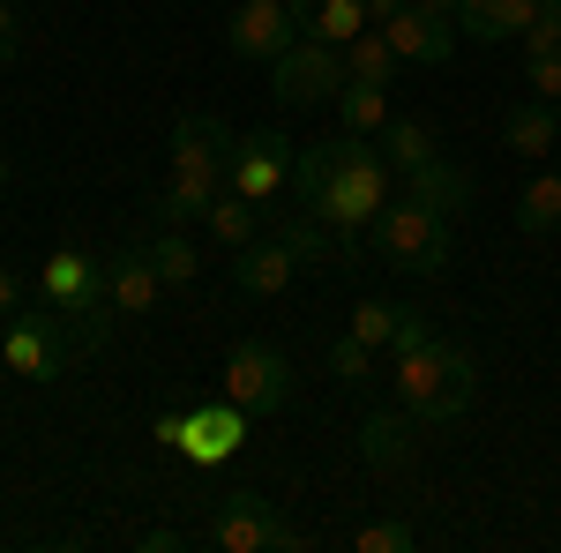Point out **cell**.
<instances>
[{"instance_id": "ac0fdd59", "label": "cell", "mask_w": 561, "mask_h": 553, "mask_svg": "<svg viewBox=\"0 0 561 553\" xmlns=\"http://www.w3.org/2000/svg\"><path fill=\"white\" fill-rule=\"evenodd\" d=\"M539 15V0H457V31L472 45H502L524 38V23Z\"/></svg>"}, {"instance_id": "6da1fadb", "label": "cell", "mask_w": 561, "mask_h": 553, "mask_svg": "<svg viewBox=\"0 0 561 553\" xmlns=\"http://www.w3.org/2000/svg\"><path fill=\"white\" fill-rule=\"evenodd\" d=\"M397 195V165L375 150V135H345L337 142H300V165H293V203L300 217H314L330 240H359L382 203Z\"/></svg>"}, {"instance_id": "4316f807", "label": "cell", "mask_w": 561, "mask_h": 553, "mask_svg": "<svg viewBox=\"0 0 561 553\" xmlns=\"http://www.w3.org/2000/svg\"><path fill=\"white\" fill-rule=\"evenodd\" d=\"M517 224L531 232V240L561 232V172H539V180H531V187L517 195Z\"/></svg>"}, {"instance_id": "8d00e7d4", "label": "cell", "mask_w": 561, "mask_h": 553, "mask_svg": "<svg viewBox=\"0 0 561 553\" xmlns=\"http://www.w3.org/2000/svg\"><path fill=\"white\" fill-rule=\"evenodd\" d=\"M8 187H15V165H8V158H0V203H8Z\"/></svg>"}, {"instance_id": "e0dca14e", "label": "cell", "mask_w": 561, "mask_h": 553, "mask_svg": "<svg viewBox=\"0 0 561 553\" xmlns=\"http://www.w3.org/2000/svg\"><path fill=\"white\" fill-rule=\"evenodd\" d=\"M397 187H404V195H420V203L442 210V217H465V210H472V172L457 165V158H427L420 172H404Z\"/></svg>"}, {"instance_id": "1f68e13d", "label": "cell", "mask_w": 561, "mask_h": 553, "mask_svg": "<svg viewBox=\"0 0 561 553\" xmlns=\"http://www.w3.org/2000/svg\"><path fill=\"white\" fill-rule=\"evenodd\" d=\"M15 53H23V15H15V8L0 0V68H8Z\"/></svg>"}, {"instance_id": "5bb4252c", "label": "cell", "mask_w": 561, "mask_h": 553, "mask_svg": "<svg viewBox=\"0 0 561 553\" xmlns=\"http://www.w3.org/2000/svg\"><path fill=\"white\" fill-rule=\"evenodd\" d=\"M382 38H389V53L404 60V68H449V53H457V31H449V15H427L420 0H404L397 15L382 23Z\"/></svg>"}, {"instance_id": "ffe728a7", "label": "cell", "mask_w": 561, "mask_h": 553, "mask_svg": "<svg viewBox=\"0 0 561 553\" xmlns=\"http://www.w3.org/2000/svg\"><path fill=\"white\" fill-rule=\"evenodd\" d=\"M203 232H210V240H217V247H225V255H240L248 240H262V232H270V210H262V203H248V195H232V187H225V195H217L210 210H203Z\"/></svg>"}, {"instance_id": "2e32d148", "label": "cell", "mask_w": 561, "mask_h": 553, "mask_svg": "<svg viewBox=\"0 0 561 553\" xmlns=\"http://www.w3.org/2000/svg\"><path fill=\"white\" fill-rule=\"evenodd\" d=\"M412 457H420V419L404 404L359 419V464L367 471H412Z\"/></svg>"}, {"instance_id": "d6986e66", "label": "cell", "mask_w": 561, "mask_h": 553, "mask_svg": "<svg viewBox=\"0 0 561 553\" xmlns=\"http://www.w3.org/2000/svg\"><path fill=\"white\" fill-rule=\"evenodd\" d=\"M554 142H561V113H554V105L524 97V105H510V113H502V150H510V158H531V165H539Z\"/></svg>"}, {"instance_id": "30bf717a", "label": "cell", "mask_w": 561, "mask_h": 553, "mask_svg": "<svg viewBox=\"0 0 561 553\" xmlns=\"http://www.w3.org/2000/svg\"><path fill=\"white\" fill-rule=\"evenodd\" d=\"M293 165H300V142L285 128H255V135H232V165H225V187L248 195L262 210H277L293 195Z\"/></svg>"}, {"instance_id": "d4e9b609", "label": "cell", "mask_w": 561, "mask_h": 553, "mask_svg": "<svg viewBox=\"0 0 561 553\" xmlns=\"http://www.w3.org/2000/svg\"><path fill=\"white\" fill-rule=\"evenodd\" d=\"M404 322H412V307H404V299H397V307H382V299H359L345 330L367 344V352H382V359H389V344H397V330H404Z\"/></svg>"}, {"instance_id": "4fadbf2b", "label": "cell", "mask_w": 561, "mask_h": 553, "mask_svg": "<svg viewBox=\"0 0 561 553\" xmlns=\"http://www.w3.org/2000/svg\"><path fill=\"white\" fill-rule=\"evenodd\" d=\"M300 247H293V232H262V240H248L240 255H232V285L248 299H285L293 292V277H300Z\"/></svg>"}, {"instance_id": "8fae6325", "label": "cell", "mask_w": 561, "mask_h": 553, "mask_svg": "<svg viewBox=\"0 0 561 553\" xmlns=\"http://www.w3.org/2000/svg\"><path fill=\"white\" fill-rule=\"evenodd\" d=\"M248 426H255V412H240L232 396H210V404H187V434H180V457L187 464H232L240 457V441H248Z\"/></svg>"}, {"instance_id": "f1b7e54d", "label": "cell", "mask_w": 561, "mask_h": 553, "mask_svg": "<svg viewBox=\"0 0 561 553\" xmlns=\"http://www.w3.org/2000/svg\"><path fill=\"white\" fill-rule=\"evenodd\" d=\"M524 90L539 105H561V53H524Z\"/></svg>"}, {"instance_id": "e575fe53", "label": "cell", "mask_w": 561, "mask_h": 553, "mask_svg": "<svg viewBox=\"0 0 561 553\" xmlns=\"http://www.w3.org/2000/svg\"><path fill=\"white\" fill-rule=\"evenodd\" d=\"M397 8H404V0H367V23H375V31H382L389 15H397Z\"/></svg>"}, {"instance_id": "484cf974", "label": "cell", "mask_w": 561, "mask_h": 553, "mask_svg": "<svg viewBox=\"0 0 561 553\" xmlns=\"http://www.w3.org/2000/svg\"><path fill=\"white\" fill-rule=\"evenodd\" d=\"M397 68H404V60H397V53H389V38L382 31H359V38L345 45V76L352 83H397Z\"/></svg>"}, {"instance_id": "7a4b0ae2", "label": "cell", "mask_w": 561, "mask_h": 553, "mask_svg": "<svg viewBox=\"0 0 561 553\" xmlns=\"http://www.w3.org/2000/svg\"><path fill=\"white\" fill-rule=\"evenodd\" d=\"M382 375H389V396H397V404H404L420 426L465 419V412H472V396H479V359H472V344L434 337V330H427L420 344H404V352H389Z\"/></svg>"}, {"instance_id": "5b68a950", "label": "cell", "mask_w": 561, "mask_h": 553, "mask_svg": "<svg viewBox=\"0 0 561 553\" xmlns=\"http://www.w3.org/2000/svg\"><path fill=\"white\" fill-rule=\"evenodd\" d=\"M367 240H375V255L389 262V269H404V277H442L449 269V217L427 210L420 195H389L382 217L367 224Z\"/></svg>"}, {"instance_id": "44dd1931", "label": "cell", "mask_w": 561, "mask_h": 553, "mask_svg": "<svg viewBox=\"0 0 561 553\" xmlns=\"http://www.w3.org/2000/svg\"><path fill=\"white\" fill-rule=\"evenodd\" d=\"M330 113H337V128H345V135H382L389 120H397V113H389V90H382V83H345Z\"/></svg>"}, {"instance_id": "7402d4cb", "label": "cell", "mask_w": 561, "mask_h": 553, "mask_svg": "<svg viewBox=\"0 0 561 553\" xmlns=\"http://www.w3.org/2000/svg\"><path fill=\"white\" fill-rule=\"evenodd\" d=\"M150 255H158V277H165V292H187V285L203 277V255H195L187 224H158V232H150Z\"/></svg>"}, {"instance_id": "ba28073f", "label": "cell", "mask_w": 561, "mask_h": 553, "mask_svg": "<svg viewBox=\"0 0 561 553\" xmlns=\"http://www.w3.org/2000/svg\"><path fill=\"white\" fill-rule=\"evenodd\" d=\"M195 546H217V553H270V546H307V531H293L277 502H262V494H225L210 516H203V531H195Z\"/></svg>"}, {"instance_id": "603a6c76", "label": "cell", "mask_w": 561, "mask_h": 553, "mask_svg": "<svg viewBox=\"0 0 561 553\" xmlns=\"http://www.w3.org/2000/svg\"><path fill=\"white\" fill-rule=\"evenodd\" d=\"M375 142H382V158H389V165H397V180H404V172H420L427 158H442L434 128H427V120H404V113H397V120H389V128L375 135Z\"/></svg>"}, {"instance_id": "3957f363", "label": "cell", "mask_w": 561, "mask_h": 553, "mask_svg": "<svg viewBox=\"0 0 561 553\" xmlns=\"http://www.w3.org/2000/svg\"><path fill=\"white\" fill-rule=\"evenodd\" d=\"M225 165H232V128L217 113H180L173 120V172L150 195L158 224H203L217 195H225Z\"/></svg>"}, {"instance_id": "cb8c5ba5", "label": "cell", "mask_w": 561, "mask_h": 553, "mask_svg": "<svg viewBox=\"0 0 561 553\" xmlns=\"http://www.w3.org/2000/svg\"><path fill=\"white\" fill-rule=\"evenodd\" d=\"M322 367H330V382H337V389H367L375 375H382V352H367L352 330H337L330 352H322Z\"/></svg>"}, {"instance_id": "52a82bcc", "label": "cell", "mask_w": 561, "mask_h": 553, "mask_svg": "<svg viewBox=\"0 0 561 553\" xmlns=\"http://www.w3.org/2000/svg\"><path fill=\"white\" fill-rule=\"evenodd\" d=\"M217 396H232L240 412L270 419V412L293 404V359H285L277 344H262V337H240L225 352V367H217Z\"/></svg>"}, {"instance_id": "836d02e7", "label": "cell", "mask_w": 561, "mask_h": 553, "mask_svg": "<svg viewBox=\"0 0 561 553\" xmlns=\"http://www.w3.org/2000/svg\"><path fill=\"white\" fill-rule=\"evenodd\" d=\"M8 314H23V277H15V269H0V322H8Z\"/></svg>"}, {"instance_id": "9c48e42d", "label": "cell", "mask_w": 561, "mask_h": 553, "mask_svg": "<svg viewBox=\"0 0 561 553\" xmlns=\"http://www.w3.org/2000/svg\"><path fill=\"white\" fill-rule=\"evenodd\" d=\"M76 352H83V344H76V330H68L53 307H45V314L23 307V314L0 322V359H8V375H23V382H60V375L76 367Z\"/></svg>"}, {"instance_id": "83f0119b", "label": "cell", "mask_w": 561, "mask_h": 553, "mask_svg": "<svg viewBox=\"0 0 561 553\" xmlns=\"http://www.w3.org/2000/svg\"><path fill=\"white\" fill-rule=\"evenodd\" d=\"M412 546H420V523H404V516H375L352 531V553H412Z\"/></svg>"}, {"instance_id": "277c9868", "label": "cell", "mask_w": 561, "mask_h": 553, "mask_svg": "<svg viewBox=\"0 0 561 553\" xmlns=\"http://www.w3.org/2000/svg\"><path fill=\"white\" fill-rule=\"evenodd\" d=\"M38 299L76 330V344L83 352H105L113 344V292H105V262L83 255V247H53V255L38 262Z\"/></svg>"}, {"instance_id": "d590c367", "label": "cell", "mask_w": 561, "mask_h": 553, "mask_svg": "<svg viewBox=\"0 0 561 553\" xmlns=\"http://www.w3.org/2000/svg\"><path fill=\"white\" fill-rule=\"evenodd\" d=\"M420 8H427V15H449V23H457V0H420Z\"/></svg>"}, {"instance_id": "74e56055", "label": "cell", "mask_w": 561, "mask_h": 553, "mask_svg": "<svg viewBox=\"0 0 561 553\" xmlns=\"http://www.w3.org/2000/svg\"><path fill=\"white\" fill-rule=\"evenodd\" d=\"M554 113H561V105H554Z\"/></svg>"}, {"instance_id": "d6a6232c", "label": "cell", "mask_w": 561, "mask_h": 553, "mask_svg": "<svg viewBox=\"0 0 561 553\" xmlns=\"http://www.w3.org/2000/svg\"><path fill=\"white\" fill-rule=\"evenodd\" d=\"M180 546H195L187 531H173V523H158V531H142V553H180Z\"/></svg>"}, {"instance_id": "7c38bea8", "label": "cell", "mask_w": 561, "mask_h": 553, "mask_svg": "<svg viewBox=\"0 0 561 553\" xmlns=\"http://www.w3.org/2000/svg\"><path fill=\"white\" fill-rule=\"evenodd\" d=\"M293 38H300L293 0H240V8L225 15V45H232L240 60H255V68H270Z\"/></svg>"}, {"instance_id": "9a60e30c", "label": "cell", "mask_w": 561, "mask_h": 553, "mask_svg": "<svg viewBox=\"0 0 561 553\" xmlns=\"http://www.w3.org/2000/svg\"><path fill=\"white\" fill-rule=\"evenodd\" d=\"M105 292H113V307H121L128 322H142V314L165 299V277H158V255H150V240H128L121 255L105 262Z\"/></svg>"}, {"instance_id": "8992f818", "label": "cell", "mask_w": 561, "mask_h": 553, "mask_svg": "<svg viewBox=\"0 0 561 553\" xmlns=\"http://www.w3.org/2000/svg\"><path fill=\"white\" fill-rule=\"evenodd\" d=\"M345 45L330 38H293L277 60H270V90H277V105H293V113H322V105H337V90H345Z\"/></svg>"}, {"instance_id": "4dcf8cb0", "label": "cell", "mask_w": 561, "mask_h": 553, "mask_svg": "<svg viewBox=\"0 0 561 553\" xmlns=\"http://www.w3.org/2000/svg\"><path fill=\"white\" fill-rule=\"evenodd\" d=\"M180 434H187V412H150V441L158 449H180Z\"/></svg>"}, {"instance_id": "f546056e", "label": "cell", "mask_w": 561, "mask_h": 553, "mask_svg": "<svg viewBox=\"0 0 561 553\" xmlns=\"http://www.w3.org/2000/svg\"><path fill=\"white\" fill-rule=\"evenodd\" d=\"M524 53H561V0H539V15L524 23Z\"/></svg>"}]
</instances>
